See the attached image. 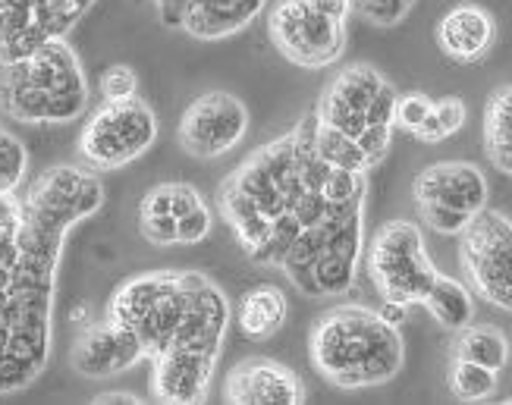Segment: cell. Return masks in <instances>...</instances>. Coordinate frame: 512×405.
<instances>
[{
    "label": "cell",
    "instance_id": "1",
    "mask_svg": "<svg viewBox=\"0 0 512 405\" xmlns=\"http://www.w3.org/2000/svg\"><path fill=\"white\" fill-rule=\"evenodd\" d=\"M308 355L327 384L343 390L381 387L403 371L406 346L399 327L365 305H337L311 327Z\"/></svg>",
    "mask_w": 512,
    "mask_h": 405
},
{
    "label": "cell",
    "instance_id": "2",
    "mask_svg": "<svg viewBox=\"0 0 512 405\" xmlns=\"http://www.w3.org/2000/svg\"><path fill=\"white\" fill-rule=\"evenodd\" d=\"M349 0H277L267 13L274 48L302 70H324L346 51Z\"/></svg>",
    "mask_w": 512,
    "mask_h": 405
},
{
    "label": "cell",
    "instance_id": "3",
    "mask_svg": "<svg viewBox=\"0 0 512 405\" xmlns=\"http://www.w3.org/2000/svg\"><path fill=\"white\" fill-rule=\"evenodd\" d=\"M440 270L425 252V236L409 220H390L368 245V277L384 302L421 305Z\"/></svg>",
    "mask_w": 512,
    "mask_h": 405
},
{
    "label": "cell",
    "instance_id": "4",
    "mask_svg": "<svg viewBox=\"0 0 512 405\" xmlns=\"http://www.w3.org/2000/svg\"><path fill=\"white\" fill-rule=\"evenodd\" d=\"M158 139V117L136 95L129 101H104L79 135V154L95 170H117L142 157Z\"/></svg>",
    "mask_w": 512,
    "mask_h": 405
},
{
    "label": "cell",
    "instance_id": "5",
    "mask_svg": "<svg viewBox=\"0 0 512 405\" xmlns=\"http://www.w3.org/2000/svg\"><path fill=\"white\" fill-rule=\"evenodd\" d=\"M459 236V261L472 289L494 308L512 311V220L484 208Z\"/></svg>",
    "mask_w": 512,
    "mask_h": 405
},
{
    "label": "cell",
    "instance_id": "6",
    "mask_svg": "<svg viewBox=\"0 0 512 405\" xmlns=\"http://www.w3.org/2000/svg\"><path fill=\"white\" fill-rule=\"evenodd\" d=\"M249 132V110L230 92H205L198 95L186 110L176 139L183 151L202 161H214L233 151Z\"/></svg>",
    "mask_w": 512,
    "mask_h": 405
},
{
    "label": "cell",
    "instance_id": "7",
    "mask_svg": "<svg viewBox=\"0 0 512 405\" xmlns=\"http://www.w3.org/2000/svg\"><path fill=\"white\" fill-rule=\"evenodd\" d=\"M415 205L418 208H443V211H459L475 217L487 208V179L481 167L469 161H443L431 164L418 173L415 179Z\"/></svg>",
    "mask_w": 512,
    "mask_h": 405
},
{
    "label": "cell",
    "instance_id": "8",
    "mask_svg": "<svg viewBox=\"0 0 512 405\" xmlns=\"http://www.w3.org/2000/svg\"><path fill=\"white\" fill-rule=\"evenodd\" d=\"M220 352L198 349V346H170L154 355V377L151 396L161 402H205L211 390V377L217 368Z\"/></svg>",
    "mask_w": 512,
    "mask_h": 405
},
{
    "label": "cell",
    "instance_id": "9",
    "mask_svg": "<svg viewBox=\"0 0 512 405\" xmlns=\"http://www.w3.org/2000/svg\"><path fill=\"white\" fill-rule=\"evenodd\" d=\"M384 82L387 79L368 63L346 66V70L324 88V95L315 107L318 123H324L330 129H340L343 135H352V139H359L362 129H365L368 104L374 101L377 92H381Z\"/></svg>",
    "mask_w": 512,
    "mask_h": 405
},
{
    "label": "cell",
    "instance_id": "10",
    "mask_svg": "<svg viewBox=\"0 0 512 405\" xmlns=\"http://www.w3.org/2000/svg\"><path fill=\"white\" fill-rule=\"evenodd\" d=\"M224 399L233 405H299L305 402V384L274 358H246L227 374Z\"/></svg>",
    "mask_w": 512,
    "mask_h": 405
},
{
    "label": "cell",
    "instance_id": "11",
    "mask_svg": "<svg viewBox=\"0 0 512 405\" xmlns=\"http://www.w3.org/2000/svg\"><path fill=\"white\" fill-rule=\"evenodd\" d=\"M145 358L139 336L117 324H88L73 346V368L82 377H114Z\"/></svg>",
    "mask_w": 512,
    "mask_h": 405
},
{
    "label": "cell",
    "instance_id": "12",
    "mask_svg": "<svg viewBox=\"0 0 512 405\" xmlns=\"http://www.w3.org/2000/svg\"><path fill=\"white\" fill-rule=\"evenodd\" d=\"M365 208L352 211L337 230L330 233L321 255L315 258V283L321 299H337L346 296L355 283V270L362 261V245H365Z\"/></svg>",
    "mask_w": 512,
    "mask_h": 405
},
{
    "label": "cell",
    "instance_id": "13",
    "mask_svg": "<svg viewBox=\"0 0 512 405\" xmlns=\"http://www.w3.org/2000/svg\"><path fill=\"white\" fill-rule=\"evenodd\" d=\"M497 41V22L478 4H459L437 22L440 51L456 63H478L491 54Z\"/></svg>",
    "mask_w": 512,
    "mask_h": 405
},
{
    "label": "cell",
    "instance_id": "14",
    "mask_svg": "<svg viewBox=\"0 0 512 405\" xmlns=\"http://www.w3.org/2000/svg\"><path fill=\"white\" fill-rule=\"evenodd\" d=\"M289 318V302L286 292L274 283H258L249 292H242L239 308H236V324L239 333L252 343H264L280 333V327Z\"/></svg>",
    "mask_w": 512,
    "mask_h": 405
},
{
    "label": "cell",
    "instance_id": "15",
    "mask_svg": "<svg viewBox=\"0 0 512 405\" xmlns=\"http://www.w3.org/2000/svg\"><path fill=\"white\" fill-rule=\"evenodd\" d=\"M421 305H425L434 314V321L440 327H447L453 333H459L462 327H469L472 318H475V296H472V289L465 286L462 280L443 277V274H437V280L431 283L428 296L421 299Z\"/></svg>",
    "mask_w": 512,
    "mask_h": 405
},
{
    "label": "cell",
    "instance_id": "16",
    "mask_svg": "<svg viewBox=\"0 0 512 405\" xmlns=\"http://www.w3.org/2000/svg\"><path fill=\"white\" fill-rule=\"evenodd\" d=\"M484 151L500 173L512 176V85L497 88L484 107Z\"/></svg>",
    "mask_w": 512,
    "mask_h": 405
},
{
    "label": "cell",
    "instance_id": "17",
    "mask_svg": "<svg viewBox=\"0 0 512 405\" xmlns=\"http://www.w3.org/2000/svg\"><path fill=\"white\" fill-rule=\"evenodd\" d=\"M456 358H465V362L484 365L491 371H503L509 362V340L506 333L484 324V327H462L456 336Z\"/></svg>",
    "mask_w": 512,
    "mask_h": 405
},
{
    "label": "cell",
    "instance_id": "18",
    "mask_svg": "<svg viewBox=\"0 0 512 405\" xmlns=\"http://www.w3.org/2000/svg\"><path fill=\"white\" fill-rule=\"evenodd\" d=\"M315 154L324 164L340 167V170H352V173L371 170V161L359 148V142H355L352 135H343L340 129H330L324 123H315Z\"/></svg>",
    "mask_w": 512,
    "mask_h": 405
},
{
    "label": "cell",
    "instance_id": "19",
    "mask_svg": "<svg viewBox=\"0 0 512 405\" xmlns=\"http://www.w3.org/2000/svg\"><path fill=\"white\" fill-rule=\"evenodd\" d=\"M465 120H469V107H465L462 98H456V95L440 98V101H434V110L428 114V120L418 126L415 139L437 145L443 139H450V135H456L465 126Z\"/></svg>",
    "mask_w": 512,
    "mask_h": 405
},
{
    "label": "cell",
    "instance_id": "20",
    "mask_svg": "<svg viewBox=\"0 0 512 405\" xmlns=\"http://www.w3.org/2000/svg\"><path fill=\"white\" fill-rule=\"evenodd\" d=\"M497 390V371L465 362V358H456L450 368V393L462 402H481L491 399Z\"/></svg>",
    "mask_w": 512,
    "mask_h": 405
},
{
    "label": "cell",
    "instance_id": "21",
    "mask_svg": "<svg viewBox=\"0 0 512 405\" xmlns=\"http://www.w3.org/2000/svg\"><path fill=\"white\" fill-rule=\"evenodd\" d=\"M352 10L362 19H368L377 29H390L396 22H403L412 10L415 0H349Z\"/></svg>",
    "mask_w": 512,
    "mask_h": 405
},
{
    "label": "cell",
    "instance_id": "22",
    "mask_svg": "<svg viewBox=\"0 0 512 405\" xmlns=\"http://www.w3.org/2000/svg\"><path fill=\"white\" fill-rule=\"evenodd\" d=\"M434 110V101L421 92L412 95H396V107H393V129H406V132H418V126L428 120V114Z\"/></svg>",
    "mask_w": 512,
    "mask_h": 405
},
{
    "label": "cell",
    "instance_id": "23",
    "mask_svg": "<svg viewBox=\"0 0 512 405\" xmlns=\"http://www.w3.org/2000/svg\"><path fill=\"white\" fill-rule=\"evenodd\" d=\"M101 98L104 101H129V98H136L139 95V76L132 66H107V70L101 73Z\"/></svg>",
    "mask_w": 512,
    "mask_h": 405
},
{
    "label": "cell",
    "instance_id": "24",
    "mask_svg": "<svg viewBox=\"0 0 512 405\" xmlns=\"http://www.w3.org/2000/svg\"><path fill=\"white\" fill-rule=\"evenodd\" d=\"M211 227H214V211L202 201V205L192 208L189 214L176 217V242L195 245V242H202L211 233Z\"/></svg>",
    "mask_w": 512,
    "mask_h": 405
},
{
    "label": "cell",
    "instance_id": "25",
    "mask_svg": "<svg viewBox=\"0 0 512 405\" xmlns=\"http://www.w3.org/2000/svg\"><path fill=\"white\" fill-rule=\"evenodd\" d=\"M355 142H359V148L365 151V157H368L371 167H374V164H381L384 157H387V151H390L393 126H365L362 135Z\"/></svg>",
    "mask_w": 512,
    "mask_h": 405
},
{
    "label": "cell",
    "instance_id": "26",
    "mask_svg": "<svg viewBox=\"0 0 512 405\" xmlns=\"http://www.w3.org/2000/svg\"><path fill=\"white\" fill-rule=\"evenodd\" d=\"M139 230L151 245H176V217L173 214H145V217H139Z\"/></svg>",
    "mask_w": 512,
    "mask_h": 405
},
{
    "label": "cell",
    "instance_id": "27",
    "mask_svg": "<svg viewBox=\"0 0 512 405\" xmlns=\"http://www.w3.org/2000/svg\"><path fill=\"white\" fill-rule=\"evenodd\" d=\"M396 88L390 82L381 85V92L374 95L365 114V126H393V107H396Z\"/></svg>",
    "mask_w": 512,
    "mask_h": 405
},
{
    "label": "cell",
    "instance_id": "28",
    "mask_svg": "<svg viewBox=\"0 0 512 405\" xmlns=\"http://www.w3.org/2000/svg\"><path fill=\"white\" fill-rule=\"evenodd\" d=\"M202 192H198L195 186H189V183H170V214L173 217H183V214H189L192 208H198L202 205Z\"/></svg>",
    "mask_w": 512,
    "mask_h": 405
},
{
    "label": "cell",
    "instance_id": "29",
    "mask_svg": "<svg viewBox=\"0 0 512 405\" xmlns=\"http://www.w3.org/2000/svg\"><path fill=\"white\" fill-rule=\"evenodd\" d=\"M145 214H170V183L154 186V189L142 198L139 217H145Z\"/></svg>",
    "mask_w": 512,
    "mask_h": 405
},
{
    "label": "cell",
    "instance_id": "30",
    "mask_svg": "<svg viewBox=\"0 0 512 405\" xmlns=\"http://www.w3.org/2000/svg\"><path fill=\"white\" fill-rule=\"evenodd\" d=\"M406 311H409V305H399V302H384L381 308H377V314H381V318L393 327H399L406 321Z\"/></svg>",
    "mask_w": 512,
    "mask_h": 405
},
{
    "label": "cell",
    "instance_id": "31",
    "mask_svg": "<svg viewBox=\"0 0 512 405\" xmlns=\"http://www.w3.org/2000/svg\"><path fill=\"white\" fill-rule=\"evenodd\" d=\"M98 405H107V402H139V396H132V393H101L95 396Z\"/></svg>",
    "mask_w": 512,
    "mask_h": 405
},
{
    "label": "cell",
    "instance_id": "32",
    "mask_svg": "<svg viewBox=\"0 0 512 405\" xmlns=\"http://www.w3.org/2000/svg\"><path fill=\"white\" fill-rule=\"evenodd\" d=\"M506 405H512V396H509V399H506Z\"/></svg>",
    "mask_w": 512,
    "mask_h": 405
}]
</instances>
